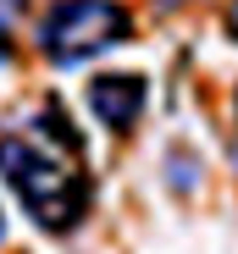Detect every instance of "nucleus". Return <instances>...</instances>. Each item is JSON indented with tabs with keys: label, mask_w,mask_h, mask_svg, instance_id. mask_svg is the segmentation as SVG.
Masks as SVG:
<instances>
[{
	"label": "nucleus",
	"mask_w": 238,
	"mask_h": 254,
	"mask_svg": "<svg viewBox=\"0 0 238 254\" xmlns=\"http://www.w3.org/2000/svg\"><path fill=\"white\" fill-rule=\"evenodd\" d=\"M89 111L105 133H133L150 111V77L144 72H94L89 77Z\"/></svg>",
	"instance_id": "obj_3"
},
{
	"label": "nucleus",
	"mask_w": 238,
	"mask_h": 254,
	"mask_svg": "<svg viewBox=\"0 0 238 254\" xmlns=\"http://www.w3.org/2000/svg\"><path fill=\"white\" fill-rule=\"evenodd\" d=\"M222 28H227V39L238 45V0H227V11H222Z\"/></svg>",
	"instance_id": "obj_4"
},
{
	"label": "nucleus",
	"mask_w": 238,
	"mask_h": 254,
	"mask_svg": "<svg viewBox=\"0 0 238 254\" xmlns=\"http://www.w3.org/2000/svg\"><path fill=\"white\" fill-rule=\"evenodd\" d=\"M133 39V11L122 0H50L33 22V45L50 66H89Z\"/></svg>",
	"instance_id": "obj_2"
},
{
	"label": "nucleus",
	"mask_w": 238,
	"mask_h": 254,
	"mask_svg": "<svg viewBox=\"0 0 238 254\" xmlns=\"http://www.w3.org/2000/svg\"><path fill=\"white\" fill-rule=\"evenodd\" d=\"M0 6H22V0H0Z\"/></svg>",
	"instance_id": "obj_8"
},
{
	"label": "nucleus",
	"mask_w": 238,
	"mask_h": 254,
	"mask_svg": "<svg viewBox=\"0 0 238 254\" xmlns=\"http://www.w3.org/2000/svg\"><path fill=\"white\" fill-rule=\"evenodd\" d=\"M0 238H6V216H0Z\"/></svg>",
	"instance_id": "obj_9"
},
{
	"label": "nucleus",
	"mask_w": 238,
	"mask_h": 254,
	"mask_svg": "<svg viewBox=\"0 0 238 254\" xmlns=\"http://www.w3.org/2000/svg\"><path fill=\"white\" fill-rule=\"evenodd\" d=\"M161 11H177V6H194V0H155Z\"/></svg>",
	"instance_id": "obj_7"
},
{
	"label": "nucleus",
	"mask_w": 238,
	"mask_h": 254,
	"mask_svg": "<svg viewBox=\"0 0 238 254\" xmlns=\"http://www.w3.org/2000/svg\"><path fill=\"white\" fill-rule=\"evenodd\" d=\"M233 172H238V89H233Z\"/></svg>",
	"instance_id": "obj_6"
},
{
	"label": "nucleus",
	"mask_w": 238,
	"mask_h": 254,
	"mask_svg": "<svg viewBox=\"0 0 238 254\" xmlns=\"http://www.w3.org/2000/svg\"><path fill=\"white\" fill-rule=\"evenodd\" d=\"M11 56H17V45H11V33H6V22H0V66H11Z\"/></svg>",
	"instance_id": "obj_5"
},
{
	"label": "nucleus",
	"mask_w": 238,
	"mask_h": 254,
	"mask_svg": "<svg viewBox=\"0 0 238 254\" xmlns=\"http://www.w3.org/2000/svg\"><path fill=\"white\" fill-rule=\"evenodd\" d=\"M0 183L11 188V199L39 232L67 238L83 227L94 204V183L83 166V133L72 127L67 105L45 100L33 122L0 133Z\"/></svg>",
	"instance_id": "obj_1"
}]
</instances>
